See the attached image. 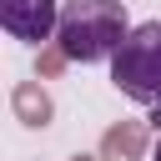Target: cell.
I'll return each instance as SVG.
<instances>
[{
	"mask_svg": "<svg viewBox=\"0 0 161 161\" xmlns=\"http://www.w3.org/2000/svg\"><path fill=\"white\" fill-rule=\"evenodd\" d=\"M126 35H131L126 0H65V5H60L55 40H60V50H65L70 60H80V65L111 60Z\"/></svg>",
	"mask_w": 161,
	"mask_h": 161,
	"instance_id": "cell-1",
	"label": "cell"
},
{
	"mask_svg": "<svg viewBox=\"0 0 161 161\" xmlns=\"http://www.w3.org/2000/svg\"><path fill=\"white\" fill-rule=\"evenodd\" d=\"M111 86L141 106L161 96V20H146L121 40V50L111 55Z\"/></svg>",
	"mask_w": 161,
	"mask_h": 161,
	"instance_id": "cell-2",
	"label": "cell"
},
{
	"mask_svg": "<svg viewBox=\"0 0 161 161\" xmlns=\"http://www.w3.org/2000/svg\"><path fill=\"white\" fill-rule=\"evenodd\" d=\"M0 25H5L10 40L45 45V40H55L60 5H55V0H0Z\"/></svg>",
	"mask_w": 161,
	"mask_h": 161,
	"instance_id": "cell-3",
	"label": "cell"
},
{
	"mask_svg": "<svg viewBox=\"0 0 161 161\" xmlns=\"http://www.w3.org/2000/svg\"><path fill=\"white\" fill-rule=\"evenodd\" d=\"M10 111H15V121H20L25 131H45V126L55 121V101H50V91H45L40 75L10 86Z\"/></svg>",
	"mask_w": 161,
	"mask_h": 161,
	"instance_id": "cell-4",
	"label": "cell"
},
{
	"mask_svg": "<svg viewBox=\"0 0 161 161\" xmlns=\"http://www.w3.org/2000/svg\"><path fill=\"white\" fill-rule=\"evenodd\" d=\"M146 141H151L146 121H116L101 131L96 151H101V161H146Z\"/></svg>",
	"mask_w": 161,
	"mask_h": 161,
	"instance_id": "cell-5",
	"label": "cell"
},
{
	"mask_svg": "<svg viewBox=\"0 0 161 161\" xmlns=\"http://www.w3.org/2000/svg\"><path fill=\"white\" fill-rule=\"evenodd\" d=\"M65 65H70V55L60 50V40H45V45H35V75H40V80H55Z\"/></svg>",
	"mask_w": 161,
	"mask_h": 161,
	"instance_id": "cell-6",
	"label": "cell"
},
{
	"mask_svg": "<svg viewBox=\"0 0 161 161\" xmlns=\"http://www.w3.org/2000/svg\"><path fill=\"white\" fill-rule=\"evenodd\" d=\"M146 121H151V126H156V131H161V96H156V101H151V111H146Z\"/></svg>",
	"mask_w": 161,
	"mask_h": 161,
	"instance_id": "cell-7",
	"label": "cell"
},
{
	"mask_svg": "<svg viewBox=\"0 0 161 161\" xmlns=\"http://www.w3.org/2000/svg\"><path fill=\"white\" fill-rule=\"evenodd\" d=\"M70 161H101V151H96V156H86V151H75V156H70Z\"/></svg>",
	"mask_w": 161,
	"mask_h": 161,
	"instance_id": "cell-8",
	"label": "cell"
},
{
	"mask_svg": "<svg viewBox=\"0 0 161 161\" xmlns=\"http://www.w3.org/2000/svg\"><path fill=\"white\" fill-rule=\"evenodd\" d=\"M156 161H161V141H156Z\"/></svg>",
	"mask_w": 161,
	"mask_h": 161,
	"instance_id": "cell-9",
	"label": "cell"
}]
</instances>
